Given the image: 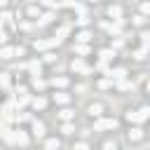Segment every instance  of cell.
<instances>
[{
	"instance_id": "cell-9",
	"label": "cell",
	"mask_w": 150,
	"mask_h": 150,
	"mask_svg": "<svg viewBox=\"0 0 150 150\" xmlns=\"http://www.w3.org/2000/svg\"><path fill=\"white\" fill-rule=\"evenodd\" d=\"M33 134H35L38 138H42V136H45V124H42L40 120H33Z\"/></svg>"
},
{
	"instance_id": "cell-16",
	"label": "cell",
	"mask_w": 150,
	"mask_h": 150,
	"mask_svg": "<svg viewBox=\"0 0 150 150\" xmlns=\"http://www.w3.org/2000/svg\"><path fill=\"white\" fill-rule=\"evenodd\" d=\"M68 101H70V96H68V94H63V91L54 94V103H59V105H66Z\"/></svg>"
},
{
	"instance_id": "cell-8",
	"label": "cell",
	"mask_w": 150,
	"mask_h": 150,
	"mask_svg": "<svg viewBox=\"0 0 150 150\" xmlns=\"http://www.w3.org/2000/svg\"><path fill=\"white\" fill-rule=\"evenodd\" d=\"M14 105H16V103H14L12 98H7V101H5V105H2V117H12V110H14Z\"/></svg>"
},
{
	"instance_id": "cell-36",
	"label": "cell",
	"mask_w": 150,
	"mask_h": 150,
	"mask_svg": "<svg viewBox=\"0 0 150 150\" xmlns=\"http://www.w3.org/2000/svg\"><path fill=\"white\" fill-rule=\"evenodd\" d=\"M26 14H28V16H38V19H40V16H42V14H40V9H38V7H28V9H26Z\"/></svg>"
},
{
	"instance_id": "cell-18",
	"label": "cell",
	"mask_w": 150,
	"mask_h": 150,
	"mask_svg": "<svg viewBox=\"0 0 150 150\" xmlns=\"http://www.w3.org/2000/svg\"><path fill=\"white\" fill-rule=\"evenodd\" d=\"M45 105H47V98H45V96H35V98H33V108H35V110H42Z\"/></svg>"
},
{
	"instance_id": "cell-1",
	"label": "cell",
	"mask_w": 150,
	"mask_h": 150,
	"mask_svg": "<svg viewBox=\"0 0 150 150\" xmlns=\"http://www.w3.org/2000/svg\"><path fill=\"white\" fill-rule=\"evenodd\" d=\"M117 127V120L115 117H101L94 122V131H108V129H115Z\"/></svg>"
},
{
	"instance_id": "cell-27",
	"label": "cell",
	"mask_w": 150,
	"mask_h": 150,
	"mask_svg": "<svg viewBox=\"0 0 150 150\" xmlns=\"http://www.w3.org/2000/svg\"><path fill=\"white\" fill-rule=\"evenodd\" d=\"M73 115H75V112H73V110H68V108H63V110L59 112V117H61L63 122H70V120H73Z\"/></svg>"
},
{
	"instance_id": "cell-44",
	"label": "cell",
	"mask_w": 150,
	"mask_h": 150,
	"mask_svg": "<svg viewBox=\"0 0 150 150\" xmlns=\"http://www.w3.org/2000/svg\"><path fill=\"white\" fill-rule=\"evenodd\" d=\"M45 61H47V63H52V61H56V56H54V54H45Z\"/></svg>"
},
{
	"instance_id": "cell-42",
	"label": "cell",
	"mask_w": 150,
	"mask_h": 150,
	"mask_svg": "<svg viewBox=\"0 0 150 150\" xmlns=\"http://www.w3.org/2000/svg\"><path fill=\"white\" fill-rule=\"evenodd\" d=\"M96 68H98V70H103V73H110V70H108V66H105V61H103V59H101V61H98V66H96Z\"/></svg>"
},
{
	"instance_id": "cell-14",
	"label": "cell",
	"mask_w": 150,
	"mask_h": 150,
	"mask_svg": "<svg viewBox=\"0 0 150 150\" xmlns=\"http://www.w3.org/2000/svg\"><path fill=\"white\" fill-rule=\"evenodd\" d=\"M70 28H73V26H70V23H63V26H61V28H59V30H56V38H59V40H61V42H63V38H66V35H68V33H70Z\"/></svg>"
},
{
	"instance_id": "cell-46",
	"label": "cell",
	"mask_w": 150,
	"mask_h": 150,
	"mask_svg": "<svg viewBox=\"0 0 150 150\" xmlns=\"http://www.w3.org/2000/svg\"><path fill=\"white\" fill-rule=\"evenodd\" d=\"M89 2H98V0H89Z\"/></svg>"
},
{
	"instance_id": "cell-47",
	"label": "cell",
	"mask_w": 150,
	"mask_h": 150,
	"mask_svg": "<svg viewBox=\"0 0 150 150\" xmlns=\"http://www.w3.org/2000/svg\"><path fill=\"white\" fill-rule=\"evenodd\" d=\"M42 150H47V148H42Z\"/></svg>"
},
{
	"instance_id": "cell-45",
	"label": "cell",
	"mask_w": 150,
	"mask_h": 150,
	"mask_svg": "<svg viewBox=\"0 0 150 150\" xmlns=\"http://www.w3.org/2000/svg\"><path fill=\"white\" fill-rule=\"evenodd\" d=\"M145 89H148V91H150V80H148V82H145Z\"/></svg>"
},
{
	"instance_id": "cell-35",
	"label": "cell",
	"mask_w": 150,
	"mask_h": 150,
	"mask_svg": "<svg viewBox=\"0 0 150 150\" xmlns=\"http://www.w3.org/2000/svg\"><path fill=\"white\" fill-rule=\"evenodd\" d=\"M42 2H45L49 9H59V7H61V2H56V0H42Z\"/></svg>"
},
{
	"instance_id": "cell-24",
	"label": "cell",
	"mask_w": 150,
	"mask_h": 150,
	"mask_svg": "<svg viewBox=\"0 0 150 150\" xmlns=\"http://www.w3.org/2000/svg\"><path fill=\"white\" fill-rule=\"evenodd\" d=\"M59 145H61L59 138H47V141H45V148H47V150H59Z\"/></svg>"
},
{
	"instance_id": "cell-39",
	"label": "cell",
	"mask_w": 150,
	"mask_h": 150,
	"mask_svg": "<svg viewBox=\"0 0 150 150\" xmlns=\"http://www.w3.org/2000/svg\"><path fill=\"white\" fill-rule=\"evenodd\" d=\"M9 21H12V14H9L7 9H5V12H2V26H7Z\"/></svg>"
},
{
	"instance_id": "cell-13",
	"label": "cell",
	"mask_w": 150,
	"mask_h": 150,
	"mask_svg": "<svg viewBox=\"0 0 150 150\" xmlns=\"http://www.w3.org/2000/svg\"><path fill=\"white\" fill-rule=\"evenodd\" d=\"M108 16H112L115 21H117V19H122V7H117V5L108 7Z\"/></svg>"
},
{
	"instance_id": "cell-15",
	"label": "cell",
	"mask_w": 150,
	"mask_h": 150,
	"mask_svg": "<svg viewBox=\"0 0 150 150\" xmlns=\"http://www.w3.org/2000/svg\"><path fill=\"white\" fill-rule=\"evenodd\" d=\"M75 40H77V42H82V45H87V42L91 40V33H89V30H80V33L75 35Z\"/></svg>"
},
{
	"instance_id": "cell-23",
	"label": "cell",
	"mask_w": 150,
	"mask_h": 150,
	"mask_svg": "<svg viewBox=\"0 0 150 150\" xmlns=\"http://www.w3.org/2000/svg\"><path fill=\"white\" fill-rule=\"evenodd\" d=\"M143 138V131L138 129V127H134L131 131H129V141H141Z\"/></svg>"
},
{
	"instance_id": "cell-12",
	"label": "cell",
	"mask_w": 150,
	"mask_h": 150,
	"mask_svg": "<svg viewBox=\"0 0 150 150\" xmlns=\"http://www.w3.org/2000/svg\"><path fill=\"white\" fill-rule=\"evenodd\" d=\"M127 122H131V124H141V117H138V110H127Z\"/></svg>"
},
{
	"instance_id": "cell-10",
	"label": "cell",
	"mask_w": 150,
	"mask_h": 150,
	"mask_svg": "<svg viewBox=\"0 0 150 150\" xmlns=\"http://www.w3.org/2000/svg\"><path fill=\"white\" fill-rule=\"evenodd\" d=\"M2 138H5L7 143H16V131H12V129L2 127Z\"/></svg>"
},
{
	"instance_id": "cell-34",
	"label": "cell",
	"mask_w": 150,
	"mask_h": 150,
	"mask_svg": "<svg viewBox=\"0 0 150 150\" xmlns=\"http://www.w3.org/2000/svg\"><path fill=\"white\" fill-rule=\"evenodd\" d=\"M16 122H33V117H30V112H21V115H16Z\"/></svg>"
},
{
	"instance_id": "cell-32",
	"label": "cell",
	"mask_w": 150,
	"mask_h": 150,
	"mask_svg": "<svg viewBox=\"0 0 150 150\" xmlns=\"http://www.w3.org/2000/svg\"><path fill=\"white\" fill-rule=\"evenodd\" d=\"M145 56H148V49H145V47H141V49H136V52H134V59H138V61H141V59H145Z\"/></svg>"
},
{
	"instance_id": "cell-25",
	"label": "cell",
	"mask_w": 150,
	"mask_h": 150,
	"mask_svg": "<svg viewBox=\"0 0 150 150\" xmlns=\"http://www.w3.org/2000/svg\"><path fill=\"white\" fill-rule=\"evenodd\" d=\"M52 19H54V12H45V14L38 19V23H40V26H45V23H49Z\"/></svg>"
},
{
	"instance_id": "cell-4",
	"label": "cell",
	"mask_w": 150,
	"mask_h": 150,
	"mask_svg": "<svg viewBox=\"0 0 150 150\" xmlns=\"http://www.w3.org/2000/svg\"><path fill=\"white\" fill-rule=\"evenodd\" d=\"M40 68H42V66H40V61H38V59L28 61V73H30L33 77H40Z\"/></svg>"
},
{
	"instance_id": "cell-30",
	"label": "cell",
	"mask_w": 150,
	"mask_h": 150,
	"mask_svg": "<svg viewBox=\"0 0 150 150\" xmlns=\"http://www.w3.org/2000/svg\"><path fill=\"white\" fill-rule=\"evenodd\" d=\"M0 82H2V89L9 91V73H2V75H0Z\"/></svg>"
},
{
	"instance_id": "cell-29",
	"label": "cell",
	"mask_w": 150,
	"mask_h": 150,
	"mask_svg": "<svg viewBox=\"0 0 150 150\" xmlns=\"http://www.w3.org/2000/svg\"><path fill=\"white\" fill-rule=\"evenodd\" d=\"M138 117H141V122H145V120L150 117V105H143V108L138 110Z\"/></svg>"
},
{
	"instance_id": "cell-7",
	"label": "cell",
	"mask_w": 150,
	"mask_h": 150,
	"mask_svg": "<svg viewBox=\"0 0 150 150\" xmlns=\"http://www.w3.org/2000/svg\"><path fill=\"white\" fill-rule=\"evenodd\" d=\"M33 47H35L38 52H42V49H49V47H54V42H52V40H35V42H33Z\"/></svg>"
},
{
	"instance_id": "cell-33",
	"label": "cell",
	"mask_w": 150,
	"mask_h": 150,
	"mask_svg": "<svg viewBox=\"0 0 150 150\" xmlns=\"http://www.w3.org/2000/svg\"><path fill=\"white\" fill-rule=\"evenodd\" d=\"M61 131H63V134H66V136H70V134H73V131H75V127H73V124H70V122H63V127H61Z\"/></svg>"
},
{
	"instance_id": "cell-26",
	"label": "cell",
	"mask_w": 150,
	"mask_h": 150,
	"mask_svg": "<svg viewBox=\"0 0 150 150\" xmlns=\"http://www.w3.org/2000/svg\"><path fill=\"white\" fill-rule=\"evenodd\" d=\"M98 56H101L103 61H110V59L115 56V49H101V52H98Z\"/></svg>"
},
{
	"instance_id": "cell-17",
	"label": "cell",
	"mask_w": 150,
	"mask_h": 150,
	"mask_svg": "<svg viewBox=\"0 0 150 150\" xmlns=\"http://www.w3.org/2000/svg\"><path fill=\"white\" fill-rule=\"evenodd\" d=\"M28 103H33V96H30V94H19L16 108H21V105H28Z\"/></svg>"
},
{
	"instance_id": "cell-11",
	"label": "cell",
	"mask_w": 150,
	"mask_h": 150,
	"mask_svg": "<svg viewBox=\"0 0 150 150\" xmlns=\"http://www.w3.org/2000/svg\"><path fill=\"white\" fill-rule=\"evenodd\" d=\"M115 87H117L120 91H131V89H134V82H129V80H120V82H115Z\"/></svg>"
},
{
	"instance_id": "cell-5",
	"label": "cell",
	"mask_w": 150,
	"mask_h": 150,
	"mask_svg": "<svg viewBox=\"0 0 150 150\" xmlns=\"http://www.w3.org/2000/svg\"><path fill=\"white\" fill-rule=\"evenodd\" d=\"M108 75H110L115 82H120V80H127V70H124V68H115V70H110Z\"/></svg>"
},
{
	"instance_id": "cell-28",
	"label": "cell",
	"mask_w": 150,
	"mask_h": 150,
	"mask_svg": "<svg viewBox=\"0 0 150 150\" xmlns=\"http://www.w3.org/2000/svg\"><path fill=\"white\" fill-rule=\"evenodd\" d=\"M75 54L84 56V54H89V47H87V45H82V42H77V45H75Z\"/></svg>"
},
{
	"instance_id": "cell-2",
	"label": "cell",
	"mask_w": 150,
	"mask_h": 150,
	"mask_svg": "<svg viewBox=\"0 0 150 150\" xmlns=\"http://www.w3.org/2000/svg\"><path fill=\"white\" fill-rule=\"evenodd\" d=\"M101 28H105L110 35H120L122 33V19H117L115 23H101Z\"/></svg>"
},
{
	"instance_id": "cell-3",
	"label": "cell",
	"mask_w": 150,
	"mask_h": 150,
	"mask_svg": "<svg viewBox=\"0 0 150 150\" xmlns=\"http://www.w3.org/2000/svg\"><path fill=\"white\" fill-rule=\"evenodd\" d=\"M70 68H73L75 73H80V75H87V73H89V66H87L82 59H75V61L70 63Z\"/></svg>"
},
{
	"instance_id": "cell-40",
	"label": "cell",
	"mask_w": 150,
	"mask_h": 150,
	"mask_svg": "<svg viewBox=\"0 0 150 150\" xmlns=\"http://www.w3.org/2000/svg\"><path fill=\"white\" fill-rule=\"evenodd\" d=\"M73 150H89V145L84 143V141H80V143H75V148Z\"/></svg>"
},
{
	"instance_id": "cell-37",
	"label": "cell",
	"mask_w": 150,
	"mask_h": 150,
	"mask_svg": "<svg viewBox=\"0 0 150 150\" xmlns=\"http://www.w3.org/2000/svg\"><path fill=\"white\" fill-rule=\"evenodd\" d=\"M75 21H77V26H82V28H84V26L89 23V19H87V14H80V16L75 19Z\"/></svg>"
},
{
	"instance_id": "cell-22",
	"label": "cell",
	"mask_w": 150,
	"mask_h": 150,
	"mask_svg": "<svg viewBox=\"0 0 150 150\" xmlns=\"http://www.w3.org/2000/svg\"><path fill=\"white\" fill-rule=\"evenodd\" d=\"M112 84H115L112 77H103V80H98V89H110Z\"/></svg>"
},
{
	"instance_id": "cell-21",
	"label": "cell",
	"mask_w": 150,
	"mask_h": 150,
	"mask_svg": "<svg viewBox=\"0 0 150 150\" xmlns=\"http://www.w3.org/2000/svg\"><path fill=\"white\" fill-rule=\"evenodd\" d=\"M2 59H12V56H16V47H2V54H0Z\"/></svg>"
},
{
	"instance_id": "cell-31",
	"label": "cell",
	"mask_w": 150,
	"mask_h": 150,
	"mask_svg": "<svg viewBox=\"0 0 150 150\" xmlns=\"http://www.w3.org/2000/svg\"><path fill=\"white\" fill-rule=\"evenodd\" d=\"M33 87H35L38 91H42V89L47 87V82H45V80H40V77H33Z\"/></svg>"
},
{
	"instance_id": "cell-19",
	"label": "cell",
	"mask_w": 150,
	"mask_h": 150,
	"mask_svg": "<svg viewBox=\"0 0 150 150\" xmlns=\"http://www.w3.org/2000/svg\"><path fill=\"white\" fill-rule=\"evenodd\" d=\"M87 110H89V115H94V117H98V115L103 112V105H101V103H91V105H89Z\"/></svg>"
},
{
	"instance_id": "cell-43",
	"label": "cell",
	"mask_w": 150,
	"mask_h": 150,
	"mask_svg": "<svg viewBox=\"0 0 150 150\" xmlns=\"http://www.w3.org/2000/svg\"><path fill=\"white\" fill-rule=\"evenodd\" d=\"M141 12H143V14H150V2H143V5H141Z\"/></svg>"
},
{
	"instance_id": "cell-38",
	"label": "cell",
	"mask_w": 150,
	"mask_h": 150,
	"mask_svg": "<svg viewBox=\"0 0 150 150\" xmlns=\"http://www.w3.org/2000/svg\"><path fill=\"white\" fill-rule=\"evenodd\" d=\"M141 40H143V47L150 52V33H143V35H141Z\"/></svg>"
},
{
	"instance_id": "cell-20",
	"label": "cell",
	"mask_w": 150,
	"mask_h": 150,
	"mask_svg": "<svg viewBox=\"0 0 150 150\" xmlns=\"http://www.w3.org/2000/svg\"><path fill=\"white\" fill-rule=\"evenodd\" d=\"M16 143L19 145H28V134L21 131V129H16Z\"/></svg>"
},
{
	"instance_id": "cell-6",
	"label": "cell",
	"mask_w": 150,
	"mask_h": 150,
	"mask_svg": "<svg viewBox=\"0 0 150 150\" xmlns=\"http://www.w3.org/2000/svg\"><path fill=\"white\" fill-rule=\"evenodd\" d=\"M52 87L66 89V87H68V77H63V75H56V77H52Z\"/></svg>"
},
{
	"instance_id": "cell-41",
	"label": "cell",
	"mask_w": 150,
	"mask_h": 150,
	"mask_svg": "<svg viewBox=\"0 0 150 150\" xmlns=\"http://www.w3.org/2000/svg\"><path fill=\"white\" fill-rule=\"evenodd\" d=\"M101 150H117V145L112 143V141H108V143H103V148Z\"/></svg>"
}]
</instances>
